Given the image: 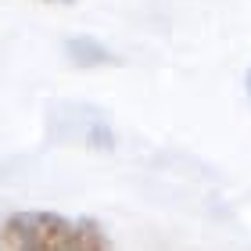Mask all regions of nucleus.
<instances>
[{
    "instance_id": "nucleus-1",
    "label": "nucleus",
    "mask_w": 251,
    "mask_h": 251,
    "mask_svg": "<svg viewBox=\"0 0 251 251\" xmlns=\"http://www.w3.org/2000/svg\"><path fill=\"white\" fill-rule=\"evenodd\" d=\"M0 251H111V241L94 219L25 208L0 219Z\"/></svg>"
},
{
    "instance_id": "nucleus-2",
    "label": "nucleus",
    "mask_w": 251,
    "mask_h": 251,
    "mask_svg": "<svg viewBox=\"0 0 251 251\" xmlns=\"http://www.w3.org/2000/svg\"><path fill=\"white\" fill-rule=\"evenodd\" d=\"M65 50H68V58H72L75 65H83V68L115 61V58L108 54V47H100L94 36H75V40H68V43H65Z\"/></svg>"
},
{
    "instance_id": "nucleus-3",
    "label": "nucleus",
    "mask_w": 251,
    "mask_h": 251,
    "mask_svg": "<svg viewBox=\"0 0 251 251\" xmlns=\"http://www.w3.org/2000/svg\"><path fill=\"white\" fill-rule=\"evenodd\" d=\"M244 86H248V100H251V68L244 72Z\"/></svg>"
},
{
    "instance_id": "nucleus-4",
    "label": "nucleus",
    "mask_w": 251,
    "mask_h": 251,
    "mask_svg": "<svg viewBox=\"0 0 251 251\" xmlns=\"http://www.w3.org/2000/svg\"><path fill=\"white\" fill-rule=\"evenodd\" d=\"M43 4H72V0H43Z\"/></svg>"
}]
</instances>
